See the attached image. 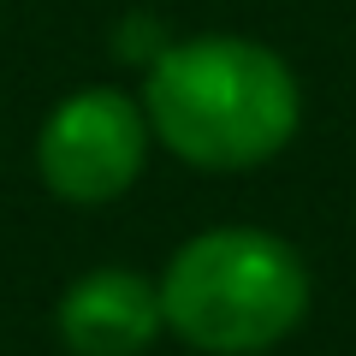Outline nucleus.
I'll use <instances>...</instances> for the list:
<instances>
[{
    "instance_id": "f257e3e1",
    "label": "nucleus",
    "mask_w": 356,
    "mask_h": 356,
    "mask_svg": "<svg viewBox=\"0 0 356 356\" xmlns=\"http://www.w3.org/2000/svg\"><path fill=\"white\" fill-rule=\"evenodd\" d=\"M143 113L166 154L202 172L267 166L303 125V89L291 65L250 36H191L149 60Z\"/></svg>"
},
{
    "instance_id": "f03ea898",
    "label": "nucleus",
    "mask_w": 356,
    "mask_h": 356,
    "mask_svg": "<svg viewBox=\"0 0 356 356\" xmlns=\"http://www.w3.org/2000/svg\"><path fill=\"white\" fill-rule=\"evenodd\" d=\"M309 267L280 232L208 226L172 250L161 273V315L191 350L261 356L309 315Z\"/></svg>"
},
{
    "instance_id": "7ed1b4c3",
    "label": "nucleus",
    "mask_w": 356,
    "mask_h": 356,
    "mask_svg": "<svg viewBox=\"0 0 356 356\" xmlns=\"http://www.w3.org/2000/svg\"><path fill=\"white\" fill-rule=\"evenodd\" d=\"M149 143L154 131H149L143 102H131L113 83H95V89L65 95L42 119L36 172L48 184V196L77 202V208H102V202H119L143 178Z\"/></svg>"
},
{
    "instance_id": "20e7f679",
    "label": "nucleus",
    "mask_w": 356,
    "mask_h": 356,
    "mask_svg": "<svg viewBox=\"0 0 356 356\" xmlns=\"http://www.w3.org/2000/svg\"><path fill=\"white\" fill-rule=\"evenodd\" d=\"M161 327V285L137 267H89L54 303V332L72 356H143Z\"/></svg>"
}]
</instances>
